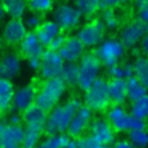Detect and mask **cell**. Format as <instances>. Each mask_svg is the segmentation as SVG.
<instances>
[{
	"label": "cell",
	"instance_id": "277c9868",
	"mask_svg": "<svg viewBox=\"0 0 148 148\" xmlns=\"http://www.w3.org/2000/svg\"><path fill=\"white\" fill-rule=\"evenodd\" d=\"M106 119L116 132H130L132 130H142L147 127L145 119L133 116L123 105L113 104L106 112Z\"/></svg>",
	"mask_w": 148,
	"mask_h": 148
},
{
	"label": "cell",
	"instance_id": "f546056e",
	"mask_svg": "<svg viewBox=\"0 0 148 148\" xmlns=\"http://www.w3.org/2000/svg\"><path fill=\"white\" fill-rule=\"evenodd\" d=\"M128 140L134 145L135 148H147L148 147V131L142 130H132L127 132Z\"/></svg>",
	"mask_w": 148,
	"mask_h": 148
},
{
	"label": "cell",
	"instance_id": "e575fe53",
	"mask_svg": "<svg viewBox=\"0 0 148 148\" xmlns=\"http://www.w3.org/2000/svg\"><path fill=\"white\" fill-rule=\"evenodd\" d=\"M24 23L27 25V28L31 31H36L43 23V16L40 13H36V12H31L30 14H28L24 18Z\"/></svg>",
	"mask_w": 148,
	"mask_h": 148
},
{
	"label": "cell",
	"instance_id": "f35d334b",
	"mask_svg": "<svg viewBox=\"0 0 148 148\" xmlns=\"http://www.w3.org/2000/svg\"><path fill=\"white\" fill-rule=\"evenodd\" d=\"M112 148H135L130 140H118L113 143Z\"/></svg>",
	"mask_w": 148,
	"mask_h": 148
},
{
	"label": "cell",
	"instance_id": "d590c367",
	"mask_svg": "<svg viewBox=\"0 0 148 148\" xmlns=\"http://www.w3.org/2000/svg\"><path fill=\"white\" fill-rule=\"evenodd\" d=\"M138 17L148 24V0H135Z\"/></svg>",
	"mask_w": 148,
	"mask_h": 148
},
{
	"label": "cell",
	"instance_id": "484cf974",
	"mask_svg": "<svg viewBox=\"0 0 148 148\" xmlns=\"http://www.w3.org/2000/svg\"><path fill=\"white\" fill-rule=\"evenodd\" d=\"M134 76L148 89V57L139 56L133 61Z\"/></svg>",
	"mask_w": 148,
	"mask_h": 148
},
{
	"label": "cell",
	"instance_id": "52a82bcc",
	"mask_svg": "<svg viewBox=\"0 0 148 148\" xmlns=\"http://www.w3.org/2000/svg\"><path fill=\"white\" fill-rule=\"evenodd\" d=\"M126 46L123 44L120 39L109 38L104 39L95 50V54L101 60L103 66L106 68L110 66H113L116 64H119V61L125 56Z\"/></svg>",
	"mask_w": 148,
	"mask_h": 148
},
{
	"label": "cell",
	"instance_id": "e0dca14e",
	"mask_svg": "<svg viewBox=\"0 0 148 148\" xmlns=\"http://www.w3.org/2000/svg\"><path fill=\"white\" fill-rule=\"evenodd\" d=\"M84 44L77 38V36H68L64 45L59 49V53L66 62H77L84 54Z\"/></svg>",
	"mask_w": 148,
	"mask_h": 148
},
{
	"label": "cell",
	"instance_id": "5b68a950",
	"mask_svg": "<svg viewBox=\"0 0 148 148\" xmlns=\"http://www.w3.org/2000/svg\"><path fill=\"white\" fill-rule=\"evenodd\" d=\"M83 102L92 111L101 112L106 110L112 103L109 91V81L103 77H98L90 88L84 91Z\"/></svg>",
	"mask_w": 148,
	"mask_h": 148
},
{
	"label": "cell",
	"instance_id": "d6986e66",
	"mask_svg": "<svg viewBox=\"0 0 148 148\" xmlns=\"http://www.w3.org/2000/svg\"><path fill=\"white\" fill-rule=\"evenodd\" d=\"M22 69V61L16 53L7 52L2 56L0 62V73L1 76L8 80L17 77Z\"/></svg>",
	"mask_w": 148,
	"mask_h": 148
},
{
	"label": "cell",
	"instance_id": "cb8c5ba5",
	"mask_svg": "<svg viewBox=\"0 0 148 148\" xmlns=\"http://www.w3.org/2000/svg\"><path fill=\"white\" fill-rule=\"evenodd\" d=\"M2 6L10 18H21L25 14L28 0H2Z\"/></svg>",
	"mask_w": 148,
	"mask_h": 148
},
{
	"label": "cell",
	"instance_id": "3957f363",
	"mask_svg": "<svg viewBox=\"0 0 148 148\" xmlns=\"http://www.w3.org/2000/svg\"><path fill=\"white\" fill-rule=\"evenodd\" d=\"M67 87L68 86L61 76L44 80L40 88L38 89L36 104L46 112H50L58 105V103L65 95Z\"/></svg>",
	"mask_w": 148,
	"mask_h": 148
},
{
	"label": "cell",
	"instance_id": "836d02e7",
	"mask_svg": "<svg viewBox=\"0 0 148 148\" xmlns=\"http://www.w3.org/2000/svg\"><path fill=\"white\" fill-rule=\"evenodd\" d=\"M76 145L77 148H112L110 145H102L97 142L92 136L88 135H82L79 139H76Z\"/></svg>",
	"mask_w": 148,
	"mask_h": 148
},
{
	"label": "cell",
	"instance_id": "4316f807",
	"mask_svg": "<svg viewBox=\"0 0 148 148\" xmlns=\"http://www.w3.org/2000/svg\"><path fill=\"white\" fill-rule=\"evenodd\" d=\"M108 74L110 79H130L134 76V67L131 62H125L123 65L116 64L108 67Z\"/></svg>",
	"mask_w": 148,
	"mask_h": 148
},
{
	"label": "cell",
	"instance_id": "9c48e42d",
	"mask_svg": "<svg viewBox=\"0 0 148 148\" xmlns=\"http://www.w3.org/2000/svg\"><path fill=\"white\" fill-rule=\"evenodd\" d=\"M105 29L106 27L104 25L102 20H94L79 28V30L76 31V36L86 47L98 46L104 40Z\"/></svg>",
	"mask_w": 148,
	"mask_h": 148
},
{
	"label": "cell",
	"instance_id": "8d00e7d4",
	"mask_svg": "<svg viewBox=\"0 0 148 148\" xmlns=\"http://www.w3.org/2000/svg\"><path fill=\"white\" fill-rule=\"evenodd\" d=\"M65 40H66V36H64L62 34H59V35L50 43V45H49L47 47L51 49V50H54V51H59V49L64 45Z\"/></svg>",
	"mask_w": 148,
	"mask_h": 148
},
{
	"label": "cell",
	"instance_id": "ffe728a7",
	"mask_svg": "<svg viewBox=\"0 0 148 148\" xmlns=\"http://www.w3.org/2000/svg\"><path fill=\"white\" fill-rule=\"evenodd\" d=\"M109 91L112 104L123 105L128 99L127 80L126 79H110Z\"/></svg>",
	"mask_w": 148,
	"mask_h": 148
},
{
	"label": "cell",
	"instance_id": "2e32d148",
	"mask_svg": "<svg viewBox=\"0 0 148 148\" xmlns=\"http://www.w3.org/2000/svg\"><path fill=\"white\" fill-rule=\"evenodd\" d=\"M37 92H38V90L32 84H25V86L18 87L15 90L12 108L18 112L25 111L28 108L36 104Z\"/></svg>",
	"mask_w": 148,
	"mask_h": 148
},
{
	"label": "cell",
	"instance_id": "5bb4252c",
	"mask_svg": "<svg viewBox=\"0 0 148 148\" xmlns=\"http://www.w3.org/2000/svg\"><path fill=\"white\" fill-rule=\"evenodd\" d=\"M92 112L94 111L89 106L82 104L81 108L76 111L73 120L71 121L67 134L73 139H79L80 136H82V134L89 128L92 121Z\"/></svg>",
	"mask_w": 148,
	"mask_h": 148
},
{
	"label": "cell",
	"instance_id": "83f0119b",
	"mask_svg": "<svg viewBox=\"0 0 148 148\" xmlns=\"http://www.w3.org/2000/svg\"><path fill=\"white\" fill-rule=\"evenodd\" d=\"M127 91H128V99L131 102H134L146 96L148 89L135 76H132L127 79Z\"/></svg>",
	"mask_w": 148,
	"mask_h": 148
},
{
	"label": "cell",
	"instance_id": "30bf717a",
	"mask_svg": "<svg viewBox=\"0 0 148 148\" xmlns=\"http://www.w3.org/2000/svg\"><path fill=\"white\" fill-rule=\"evenodd\" d=\"M24 134V126L12 125L3 119L0 125V148H23Z\"/></svg>",
	"mask_w": 148,
	"mask_h": 148
},
{
	"label": "cell",
	"instance_id": "d6a6232c",
	"mask_svg": "<svg viewBox=\"0 0 148 148\" xmlns=\"http://www.w3.org/2000/svg\"><path fill=\"white\" fill-rule=\"evenodd\" d=\"M53 6V0H28V7L31 12L46 13Z\"/></svg>",
	"mask_w": 148,
	"mask_h": 148
},
{
	"label": "cell",
	"instance_id": "8992f818",
	"mask_svg": "<svg viewBox=\"0 0 148 148\" xmlns=\"http://www.w3.org/2000/svg\"><path fill=\"white\" fill-rule=\"evenodd\" d=\"M80 66V76H79V88L82 91H86L90 86L99 77V73L103 64L97 58L95 53H84L79 61Z\"/></svg>",
	"mask_w": 148,
	"mask_h": 148
},
{
	"label": "cell",
	"instance_id": "ee69618b",
	"mask_svg": "<svg viewBox=\"0 0 148 148\" xmlns=\"http://www.w3.org/2000/svg\"><path fill=\"white\" fill-rule=\"evenodd\" d=\"M35 148H38V146H37V147H35Z\"/></svg>",
	"mask_w": 148,
	"mask_h": 148
},
{
	"label": "cell",
	"instance_id": "60d3db41",
	"mask_svg": "<svg viewBox=\"0 0 148 148\" xmlns=\"http://www.w3.org/2000/svg\"><path fill=\"white\" fill-rule=\"evenodd\" d=\"M140 49L142 51V53L148 57V34L142 38V40L140 42Z\"/></svg>",
	"mask_w": 148,
	"mask_h": 148
},
{
	"label": "cell",
	"instance_id": "ac0fdd59",
	"mask_svg": "<svg viewBox=\"0 0 148 148\" xmlns=\"http://www.w3.org/2000/svg\"><path fill=\"white\" fill-rule=\"evenodd\" d=\"M44 45L40 43V40L37 37L36 31H28L24 39L20 43V50L22 56L27 59H40L44 54Z\"/></svg>",
	"mask_w": 148,
	"mask_h": 148
},
{
	"label": "cell",
	"instance_id": "603a6c76",
	"mask_svg": "<svg viewBox=\"0 0 148 148\" xmlns=\"http://www.w3.org/2000/svg\"><path fill=\"white\" fill-rule=\"evenodd\" d=\"M73 138L66 133H56V134H47L45 139H43L38 148H68Z\"/></svg>",
	"mask_w": 148,
	"mask_h": 148
},
{
	"label": "cell",
	"instance_id": "b9f144b4",
	"mask_svg": "<svg viewBox=\"0 0 148 148\" xmlns=\"http://www.w3.org/2000/svg\"><path fill=\"white\" fill-rule=\"evenodd\" d=\"M68 148H77V145H76V139H73V141L71 142V145L68 146Z\"/></svg>",
	"mask_w": 148,
	"mask_h": 148
},
{
	"label": "cell",
	"instance_id": "1f68e13d",
	"mask_svg": "<svg viewBox=\"0 0 148 148\" xmlns=\"http://www.w3.org/2000/svg\"><path fill=\"white\" fill-rule=\"evenodd\" d=\"M102 21L106 29L113 30L119 27V17L117 16L113 8H105L102 12Z\"/></svg>",
	"mask_w": 148,
	"mask_h": 148
},
{
	"label": "cell",
	"instance_id": "6da1fadb",
	"mask_svg": "<svg viewBox=\"0 0 148 148\" xmlns=\"http://www.w3.org/2000/svg\"><path fill=\"white\" fill-rule=\"evenodd\" d=\"M25 128L23 148H35L39 145L43 133L46 131L49 112L39 108L37 104L28 108L22 112Z\"/></svg>",
	"mask_w": 148,
	"mask_h": 148
},
{
	"label": "cell",
	"instance_id": "7bdbcfd3",
	"mask_svg": "<svg viewBox=\"0 0 148 148\" xmlns=\"http://www.w3.org/2000/svg\"><path fill=\"white\" fill-rule=\"evenodd\" d=\"M120 1H121V2H127L128 0H120Z\"/></svg>",
	"mask_w": 148,
	"mask_h": 148
},
{
	"label": "cell",
	"instance_id": "4fadbf2b",
	"mask_svg": "<svg viewBox=\"0 0 148 148\" xmlns=\"http://www.w3.org/2000/svg\"><path fill=\"white\" fill-rule=\"evenodd\" d=\"M88 134L102 145L111 146L116 142V131L106 118L99 117L92 119L88 128Z\"/></svg>",
	"mask_w": 148,
	"mask_h": 148
},
{
	"label": "cell",
	"instance_id": "7402d4cb",
	"mask_svg": "<svg viewBox=\"0 0 148 148\" xmlns=\"http://www.w3.org/2000/svg\"><path fill=\"white\" fill-rule=\"evenodd\" d=\"M15 88L12 80L1 77L0 80V110L6 112L13 106V99L15 95Z\"/></svg>",
	"mask_w": 148,
	"mask_h": 148
},
{
	"label": "cell",
	"instance_id": "ba28073f",
	"mask_svg": "<svg viewBox=\"0 0 148 148\" xmlns=\"http://www.w3.org/2000/svg\"><path fill=\"white\" fill-rule=\"evenodd\" d=\"M66 61L62 59L58 51L47 49L42 56V64L39 68V75L43 80L53 79L61 76L62 69L65 67Z\"/></svg>",
	"mask_w": 148,
	"mask_h": 148
},
{
	"label": "cell",
	"instance_id": "7a4b0ae2",
	"mask_svg": "<svg viewBox=\"0 0 148 148\" xmlns=\"http://www.w3.org/2000/svg\"><path fill=\"white\" fill-rule=\"evenodd\" d=\"M82 101L79 97H72L62 104H58L53 108L47 116L46 123V134L66 133L71 121L73 120L76 111L81 108Z\"/></svg>",
	"mask_w": 148,
	"mask_h": 148
},
{
	"label": "cell",
	"instance_id": "74e56055",
	"mask_svg": "<svg viewBox=\"0 0 148 148\" xmlns=\"http://www.w3.org/2000/svg\"><path fill=\"white\" fill-rule=\"evenodd\" d=\"M7 121L9 124H12V125H22V123H23V116H21L18 113V111L17 112H13V113H10L8 116Z\"/></svg>",
	"mask_w": 148,
	"mask_h": 148
},
{
	"label": "cell",
	"instance_id": "4dcf8cb0",
	"mask_svg": "<svg viewBox=\"0 0 148 148\" xmlns=\"http://www.w3.org/2000/svg\"><path fill=\"white\" fill-rule=\"evenodd\" d=\"M75 6L83 16H90L101 9V0H75Z\"/></svg>",
	"mask_w": 148,
	"mask_h": 148
},
{
	"label": "cell",
	"instance_id": "8fae6325",
	"mask_svg": "<svg viewBox=\"0 0 148 148\" xmlns=\"http://www.w3.org/2000/svg\"><path fill=\"white\" fill-rule=\"evenodd\" d=\"M82 13L74 5L62 3L59 5L52 13V18L56 21L62 30H71L76 28L82 18Z\"/></svg>",
	"mask_w": 148,
	"mask_h": 148
},
{
	"label": "cell",
	"instance_id": "f1b7e54d",
	"mask_svg": "<svg viewBox=\"0 0 148 148\" xmlns=\"http://www.w3.org/2000/svg\"><path fill=\"white\" fill-rule=\"evenodd\" d=\"M130 112L138 118L148 120V94L140 99L132 102L130 106Z\"/></svg>",
	"mask_w": 148,
	"mask_h": 148
},
{
	"label": "cell",
	"instance_id": "9a60e30c",
	"mask_svg": "<svg viewBox=\"0 0 148 148\" xmlns=\"http://www.w3.org/2000/svg\"><path fill=\"white\" fill-rule=\"evenodd\" d=\"M28 34V28L21 18H10L3 27L2 37L6 44L16 45L20 44Z\"/></svg>",
	"mask_w": 148,
	"mask_h": 148
},
{
	"label": "cell",
	"instance_id": "ab89813d",
	"mask_svg": "<svg viewBox=\"0 0 148 148\" xmlns=\"http://www.w3.org/2000/svg\"><path fill=\"white\" fill-rule=\"evenodd\" d=\"M119 3H121L120 0H101V9L113 8V7L118 6Z\"/></svg>",
	"mask_w": 148,
	"mask_h": 148
},
{
	"label": "cell",
	"instance_id": "d4e9b609",
	"mask_svg": "<svg viewBox=\"0 0 148 148\" xmlns=\"http://www.w3.org/2000/svg\"><path fill=\"white\" fill-rule=\"evenodd\" d=\"M79 76H80V66L77 62H66L61 73L62 80L71 88H75L79 86Z\"/></svg>",
	"mask_w": 148,
	"mask_h": 148
},
{
	"label": "cell",
	"instance_id": "7c38bea8",
	"mask_svg": "<svg viewBox=\"0 0 148 148\" xmlns=\"http://www.w3.org/2000/svg\"><path fill=\"white\" fill-rule=\"evenodd\" d=\"M148 34V24L145 23L141 18H136L124 25L119 34V39L123 42V44L131 49L134 47L136 44H139L142 38Z\"/></svg>",
	"mask_w": 148,
	"mask_h": 148
},
{
	"label": "cell",
	"instance_id": "44dd1931",
	"mask_svg": "<svg viewBox=\"0 0 148 148\" xmlns=\"http://www.w3.org/2000/svg\"><path fill=\"white\" fill-rule=\"evenodd\" d=\"M61 28L56 21H45L42 23V25L36 30L37 37L40 40V43L44 46H49L50 43L59 35L61 34Z\"/></svg>",
	"mask_w": 148,
	"mask_h": 148
}]
</instances>
